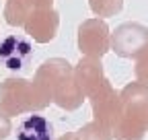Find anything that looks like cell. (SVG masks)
I'll return each instance as SVG.
<instances>
[{
    "label": "cell",
    "instance_id": "6da1fadb",
    "mask_svg": "<svg viewBox=\"0 0 148 140\" xmlns=\"http://www.w3.org/2000/svg\"><path fill=\"white\" fill-rule=\"evenodd\" d=\"M29 54H31V45L21 37H8L0 47V58L6 62L8 68H21Z\"/></svg>",
    "mask_w": 148,
    "mask_h": 140
},
{
    "label": "cell",
    "instance_id": "7a4b0ae2",
    "mask_svg": "<svg viewBox=\"0 0 148 140\" xmlns=\"http://www.w3.org/2000/svg\"><path fill=\"white\" fill-rule=\"evenodd\" d=\"M16 140H51V126L43 115H31L18 126Z\"/></svg>",
    "mask_w": 148,
    "mask_h": 140
}]
</instances>
